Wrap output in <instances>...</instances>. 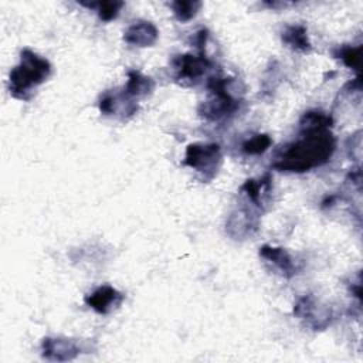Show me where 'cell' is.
Segmentation results:
<instances>
[{
	"mask_svg": "<svg viewBox=\"0 0 363 363\" xmlns=\"http://www.w3.org/2000/svg\"><path fill=\"white\" fill-rule=\"evenodd\" d=\"M84 301L96 313L108 315L122 305L125 295L111 285H101L89 292Z\"/></svg>",
	"mask_w": 363,
	"mask_h": 363,
	"instance_id": "cell-8",
	"label": "cell"
},
{
	"mask_svg": "<svg viewBox=\"0 0 363 363\" xmlns=\"http://www.w3.org/2000/svg\"><path fill=\"white\" fill-rule=\"evenodd\" d=\"M213 62L207 58L206 54H179L174 55L170 61V67L173 68V79L183 85H194L200 81V78L211 68Z\"/></svg>",
	"mask_w": 363,
	"mask_h": 363,
	"instance_id": "cell-5",
	"label": "cell"
},
{
	"mask_svg": "<svg viewBox=\"0 0 363 363\" xmlns=\"http://www.w3.org/2000/svg\"><path fill=\"white\" fill-rule=\"evenodd\" d=\"M333 57L342 60L346 67H349L350 69H356L359 72L360 71V60H362V45L352 47V45L345 44L342 47H337L333 51Z\"/></svg>",
	"mask_w": 363,
	"mask_h": 363,
	"instance_id": "cell-16",
	"label": "cell"
},
{
	"mask_svg": "<svg viewBox=\"0 0 363 363\" xmlns=\"http://www.w3.org/2000/svg\"><path fill=\"white\" fill-rule=\"evenodd\" d=\"M155 89V81L136 69L128 71V81L122 86V91L133 101L152 95Z\"/></svg>",
	"mask_w": 363,
	"mask_h": 363,
	"instance_id": "cell-13",
	"label": "cell"
},
{
	"mask_svg": "<svg viewBox=\"0 0 363 363\" xmlns=\"http://www.w3.org/2000/svg\"><path fill=\"white\" fill-rule=\"evenodd\" d=\"M235 79L231 77L213 75L207 81L208 98L199 106V113L208 122H223L231 119L242 102L234 91Z\"/></svg>",
	"mask_w": 363,
	"mask_h": 363,
	"instance_id": "cell-3",
	"label": "cell"
},
{
	"mask_svg": "<svg viewBox=\"0 0 363 363\" xmlns=\"http://www.w3.org/2000/svg\"><path fill=\"white\" fill-rule=\"evenodd\" d=\"M170 7L173 10L174 17L179 21L187 23L191 18L196 17V14L199 13V10L201 7V1H196V0H193V1H182V0H177V1H172Z\"/></svg>",
	"mask_w": 363,
	"mask_h": 363,
	"instance_id": "cell-17",
	"label": "cell"
},
{
	"mask_svg": "<svg viewBox=\"0 0 363 363\" xmlns=\"http://www.w3.org/2000/svg\"><path fill=\"white\" fill-rule=\"evenodd\" d=\"M336 138L328 128L301 129L296 140L281 146L272 157V169L305 173L328 163L335 152Z\"/></svg>",
	"mask_w": 363,
	"mask_h": 363,
	"instance_id": "cell-1",
	"label": "cell"
},
{
	"mask_svg": "<svg viewBox=\"0 0 363 363\" xmlns=\"http://www.w3.org/2000/svg\"><path fill=\"white\" fill-rule=\"evenodd\" d=\"M208 40V30L207 28H199L191 35V44L197 50L199 54H206V44Z\"/></svg>",
	"mask_w": 363,
	"mask_h": 363,
	"instance_id": "cell-20",
	"label": "cell"
},
{
	"mask_svg": "<svg viewBox=\"0 0 363 363\" xmlns=\"http://www.w3.org/2000/svg\"><path fill=\"white\" fill-rule=\"evenodd\" d=\"M89 9H96L98 17L102 21H112L118 17L121 9L125 6L123 1H99V3H81Z\"/></svg>",
	"mask_w": 363,
	"mask_h": 363,
	"instance_id": "cell-18",
	"label": "cell"
},
{
	"mask_svg": "<svg viewBox=\"0 0 363 363\" xmlns=\"http://www.w3.org/2000/svg\"><path fill=\"white\" fill-rule=\"evenodd\" d=\"M282 43L298 52H309L312 51V44L309 41L308 28L303 24H289L281 33Z\"/></svg>",
	"mask_w": 363,
	"mask_h": 363,
	"instance_id": "cell-14",
	"label": "cell"
},
{
	"mask_svg": "<svg viewBox=\"0 0 363 363\" xmlns=\"http://www.w3.org/2000/svg\"><path fill=\"white\" fill-rule=\"evenodd\" d=\"M183 164L200 173L203 182H208L220 169L221 149L217 143H191L186 149Z\"/></svg>",
	"mask_w": 363,
	"mask_h": 363,
	"instance_id": "cell-4",
	"label": "cell"
},
{
	"mask_svg": "<svg viewBox=\"0 0 363 363\" xmlns=\"http://www.w3.org/2000/svg\"><path fill=\"white\" fill-rule=\"evenodd\" d=\"M333 123V119L326 112L312 109L305 112L299 119V128L301 129H319V128H328L330 129Z\"/></svg>",
	"mask_w": 363,
	"mask_h": 363,
	"instance_id": "cell-15",
	"label": "cell"
},
{
	"mask_svg": "<svg viewBox=\"0 0 363 363\" xmlns=\"http://www.w3.org/2000/svg\"><path fill=\"white\" fill-rule=\"evenodd\" d=\"M159 38L157 27L147 20L133 21L123 33V40L126 44L133 47H152Z\"/></svg>",
	"mask_w": 363,
	"mask_h": 363,
	"instance_id": "cell-11",
	"label": "cell"
},
{
	"mask_svg": "<svg viewBox=\"0 0 363 363\" xmlns=\"http://www.w3.org/2000/svg\"><path fill=\"white\" fill-rule=\"evenodd\" d=\"M259 255L267 261L271 262L278 272L285 278H292L298 274L299 268L291 254L281 247H272V245H262L259 248Z\"/></svg>",
	"mask_w": 363,
	"mask_h": 363,
	"instance_id": "cell-12",
	"label": "cell"
},
{
	"mask_svg": "<svg viewBox=\"0 0 363 363\" xmlns=\"http://www.w3.org/2000/svg\"><path fill=\"white\" fill-rule=\"evenodd\" d=\"M294 315L315 332L325 330L333 319L330 306L322 303L312 294L303 295L298 299L294 306Z\"/></svg>",
	"mask_w": 363,
	"mask_h": 363,
	"instance_id": "cell-6",
	"label": "cell"
},
{
	"mask_svg": "<svg viewBox=\"0 0 363 363\" xmlns=\"http://www.w3.org/2000/svg\"><path fill=\"white\" fill-rule=\"evenodd\" d=\"M81 353V346L75 339L47 336L41 342V354L51 362H68Z\"/></svg>",
	"mask_w": 363,
	"mask_h": 363,
	"instance_id": "cell-7",
	"label": "cell"
},
{
	"mask_svg": "<svg viewBox=\"0 0 363 363\" xmlns=\"http://www.w3.org/2000/svg\"><path fill=\"white\" fill-rule=\"evenodd\" d=\"M271 145H272V139L267 133H257L248 138L241 145V150L245 155H261L267 152Z\"/></svg>",
	"mask_w": 363,
	"mask_h": 363,
	"instance_id": "cell-19",
	"label": "cell"
},
{
	"mask_svg": "<svg viewBox=\"0 0 363 363\" xmlns=\"http://www.w3.org/2000/svg\"><path fill=\"white\" fill-rule=\"evenodd\" d=\"M51 64L30 48L20 52V62L10 71L9 92L18 101H30L38 85L47 81Z\"/></svg>",
	"mask_w": 363,
	"mask_h": 363,
	"instance_id": "cell-2",
	"label": "cell"
},
{
	"mask_svg": "<svg viewBox=\"0 0 363 363\" xmlns=\"http://www.w3.org/2000/svg\"><path fill=\"white\" fill-rule=\"evenodd\" d=\"M271 174L267 173L258 179H248L240 189V196L254 204L261 213L265 211V207L269 203L272 186Z\"/></svg>",
	"mask_w": 363,
	"mask_h": 363,
	"instance_id": "cell-10",
	"label": "cell"
},
{
	"mask_svg": "<svg viewBox=\"0 0 363 363\" xmlns=\"http://www.w3.org/2000/svg\"><path fill=\"white\" fill-rule=\"evenodd\" d=\"M98 106L104 115L132 116L138 112V101L130 99L122 89L105 91L99 98Z\"/></svg>",
	"mask_w": 363,
	"mask_h": 363,
	"instance_id": "cell-9",
	"label": "cell"
}]
</instances>
